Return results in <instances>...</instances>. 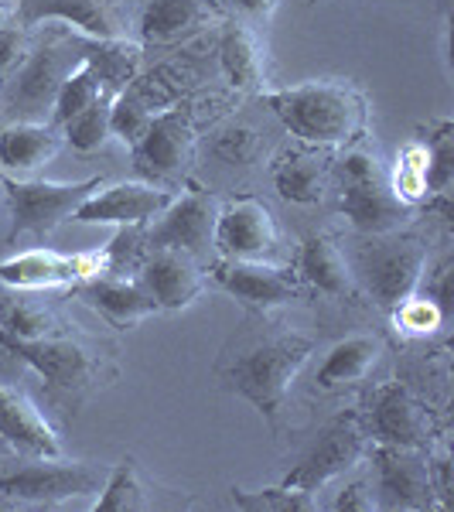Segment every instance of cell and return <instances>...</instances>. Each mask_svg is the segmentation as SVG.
<instances>
[{"instance_id": "1", "label": "cell", "mask_w": 454, "mask_h": 512, "mask_svg": "<svg viewBox=\"0 0 454 512\" xmlns=\"http://www.w3.org/2000/svg\"><path fill=\"white\" fill-rule=\"evenodd\" d=\"M267 106L301 144L338 147L362 137L369 123V103L349 82L318 79L267 93Z\"/></svg>"}, {"instance_id": "2", "label": "cell", "mask_w": 454, "mask_h": 512, "mask_svg": "<svg viewBox=\"0 0 454 512\" xmlns=\"http://www.w3.org/2000/svg\"><path fill=\"white\" fill-rule=\"evenodd\" d=\"M315 355V338L297 332H270L243 345L229 366H222L226 390L250 400L263 417H277L284 396L304 362Z\"/></svg>"}, {"instance_id": "3", "label": "cell", "mask_w": 454, "mask_h": 512, "mask_svg": "<svg viewBox=\"0 0 454 512\" xmlns=\"http://www.w3.org/2000/svg\"><path fill=\"white\" fill-rule=\"evenodd\" d=\"M332 171L338 175V209L362 233H396L414 212V205L393 192L386 164L366 147H352Z\"/></svg>"}, {"instance_id": "4", "label": "cell", "mask_w": 454, "mask_h": 512, "mask_svg": "<svg viewBox=\"0 0 454 512\" xmlns=\"http://www.w3.org/2000/svg\"><path fill=\"white\" fill-rule=\"evenodd\" d=\"M99 185H103V178H86V181L4 178L0 188L7 192V198H11L14 239L35 236L38 243H45L65 219L76 216V209L96 192Z\"/></svg>"}, {"instance_id": "5", "label": "cell", "mask_w": 454, "mask_h": 512, "mask_svg": "<svg viewBox=\"0 0 454 512\" xmlns=\"http://www.w3.org/2000/svg\"><path fill=\"white\" fill-rule=\"evenodd\" d=\"M106 475H110L106 468L89 465V461H62V454L59 458H31L11 472H0V495L35 502V506H59L69 499L99 495Z\"/></svg>"}, {"instance_id": "6", "label": "cell", "mask_w": 454, "mask_h": 512, "mask_svg": "<svg viewBox=\"0 0 454 512\" xmlns=\"http://www.w3.org/2000/svg\"><path fill=\"white\" fill-rule=\"evenodd\" d=\"M369 451V431L359 414H338L328 424H321L311 448L301 454V461L284 475L280 485H291L301 492H318L338 475L352 472Z\"/></svg>"}, {"instance_id": "7", "label": "cell", "mask_w": 454, "mask_h": 512, "mask_svg": "<svg viewBox=\"0 0 454 512\" xmlns=\"http://www.w3.org/2000/svg\"><path fill=\"white\" fill-rule=\"evenodd\" d=\"M362 280H366L369 294L376 297L379 308H396L417 294L420 277L427 270V246L414 236H393L383 233L376 246L362 250L359 256Z\"/></svg>"}, {"instance_id": "8", "label": "cell", "mask_w": 454, "mask_h": 512, "mask_svg": "<svg viewBox=\"0 0 454 512\" xmlns=\"http://www.w3.org/2000/svg\"><path fill=\"white\" fill-rule=\"evenodd\" d=\"M130 147H134V168L147 181H175L195 161L192 117L181 106L151 113L147 127L140 130V137Z\"/></svg>"}, {"instance_id": "9", "label": "cell", "mask_w": 454, "mask_h": 512, "mask_svg": "<svg viewBox=\"0 0 454 512\" xmlns=\"http://www.w3.org/2000/svg\"><path fill=\"white\" fill-rule=\"evenodd\" d=\"M0 349L24 359L41 379H48L55 390H82V386L93 383L99 373L96 352H89L86 345L65 332L48 335V338H14V335L0 332Z\"/></svg>"}, {"instance_id": "10", "label": "cell", "mask_w": 454, "mask_h": 512, "mask_svg": "<svg viewBox=\"0 0 454 512\" xmlns=\"http://www.w3.org/2000/svg\"><path fill=\"white\" fill-rule=\"evenodd\" d=\"M106 274V250L93 253H59L35 246L18 256L0 260V280L14 291H45V287H76L79 280Z\"/></svg>"}, {"instance_id": "11", "label": "cell", "mask_w": 454, "mask_h": 512, "mask_svg": "<svg viewBox=\"0 0 454 512\" xmlns=\"http://www.w3.org/2000/svg\"><path fill=\"white\" fill-rule=\"evenodd\" d=\"M151 229H147V246L151 250H181L188 256H205L216 236V219H219V205L209 192H192L171 198L168 205L154 216Z\"/></svg>"}, {"instance_id": "12", "label": "cell", "mask_w": 454, "mask_h": 512, "mask_svg": "<svg viewBox=\"0 0 454 512\" xmlns=\"http://www.w3.org/2000/svg\"><path fill=\"white\" fill-rule=\"evenodd\" d=\"M376 482L379 499L386 509H434L437 482L434 468L417 448H396V444H376Z\"/></svg>"}, {"instance_id": "13", "label": "cell", "mask_w": 454, "mask_h": 512, "mask_svg": "<svg viewBox=\"0 0 454 512\" xmlns=\"http://www.w3.org/2000/svg\"><path fill=\"white\" fill-rule=\"evenodd\" d=\"M212 246L222 260H267L277 250V222L253 195H239L219 209Z\"/></svg>"}, {"instance_id": "14", "label": "cell", "mask_w": 454, "mask_h": 512, "mask_svg": "<svg viewBox=\"0 0 454 512\" xmlns=\"http://www.w3.org/2000/svg\"><path fill=\"white\" fill-rule=\"evenodd\" d=\"M171 198L175 195L154 181H117L110 188L99 185L72 219L82 226H147Z\"/></svg>"}, {"instance_id": "15", "label": "cell", "mask_w": 454, "mask_h": 512, "mask_svg": "<svg viewBox=\"0 0 454 512\" xmlns=\"http://www.w3.org/2000/svg\"><path fill=\"white\" fill-rule=\"evenodd\" d=\"M369 431H373L376 444L424 451L434 437V417L414 390L390 383L376 393L373 414H369Z\"/></svg>"}, {"instance_id": "16", "label": "cell", "mask_w": 454, "mask_h": 512, "mask_svg": "<svg viewBox=\"0 0 454 512\" xmlns=\"http://www.w3.org/2000/svg\"><path fill=\"white\" fill-rule=\"evenodd\" d=\"M212 277L222 291H229L253 311L297 301V277H291V270L274 267L270 260H219L212 267Z\"/></svg>"}, {"instance_id": "17", "label": "cell", "mask_w": 454, "mask_h": 512, "mask_svg": "<svg viewBox=\"0 0 454 512\" xmlns=\"http://www.w3.org/2000/svg\"><path fill=\"white\" fill-rule=\"evenodd\" d=\"M137 280L158 301L161 311H181L205 291V274L195 256L181 250H151L137 270Z\"/></svg>"}, {"instance_id": "18", "label": "cell", "mask_w": 454, "mask_h": 512, "mask_svg": "<svg viewBox=\"0 0 454 512\" xmlns=\"http://www.w3.org/2000/svg\"><path fill=\"white\" fill-rule=\"evenodd\" d=\"M0 441L28 458H59L62 441L38 403L24 390L0 383Z\"/></svg>"}, {"instance_id": "19", "label": "cell", "mask_w": 454, "mask_h": 512, "mask_svg": "<svg viewBox=\"0 0 454 512\" xmlns=\"http://www.w3.org/2000/svg\"><path fill=\"white\" fill-rule=\"evenodd\" d=\"M76 297L79 301H86L89 308H96L106 321H113V325H120V328L134 325V321H144V318H151L154 311H161L158 301L147 294V287L140 284V280H127V277H103L99 274V277L79 280Z\"/></svg>"}, {"instance_id": "20", "label": "cell", "mask_w": 454, "mask_h": 512, "mask_svg": "<svg viewBox=\"0 0 454 512\" xmlns=\"http://www.w3.org/2000/svg\"><path fill=\"white\" fill-rule=\"evenodd\" d=\"M332 154L328 147L304 144L301 151H291L274 171V185L287 202L315 205L325 198L328 181H332Z\"/></svg>"}, {"instance_id": "21", "label": "cell", "mask_w": 454, "mask_h": 512, "mask_svg": "<svg viewBox=\"0 0 454 512\" xmlns=\"http://www.w3.org/2000/svg\"><path fill=\"white\" fill-rule=\"evenodd\" d=\"M45 18H59L86 31V35H96L99 41H113L123 35L106 0H21L24 24H38Z\"/></svg>"}, {"instance_id": "22", "label": "cell", "mask_w": 454, "mask_h": 512, "mask_svg": "<svg viewBox=\"0 0 454 512\" xmlns=\"http://www.w3.org/2000/svg\"><path fill=\"white\" fill-rule=\"evenodd\" d=\"M62 134L55 123H35V120H21L11 127L0 130V164L11 171H38L59 154Z\"/></svg>"}, {"instance_id": "23", "label": "cell", "mask_w": 454, "mask_h": 512, "mask_svg": "<svg viewBox=\"0 0 454 512\" xmlns=\"http://www.w3.org/2000/svg\"><path fill=\"white\" fill-rule=\"evenodd\" d=\"M212 18H216L212 0H151L140 14V35L151 45H168L195 35Z\"/></svg>"}, {"instance_id": "24", "label": "cell", "mask_w": 454, "mask_h": 512, "mask_svg": "<svg viewBox=\"0 0 454 512\" xmlns=\"http://www.w3.org/2000/svg\"><path fill=\"white\" fill-rule=\"evenodd\" d=\"M219 55L226 65V76L239 89H260L267 82V55H263V41L250 24L233 21L226 24L219 41Z\"/></svg>"}, {"instance_id": "25", "label": "cell", "mask_w": 454, "mask_h": 512, "mask_svg": "<svg viewBox=\"0 0 454 512\" xmlns=\"http://www.w3.org/2000/svg\"><path fill=\"white\" fill-rule=\"evenodd\" d=\"M383 355V342L373 335H352L345 342L332 345V352L325 355V366L318 369V386L321 390H338V386L362 383L373 366Z\"/></svg>"}, {"instance_id": "26", "label": "cell", "mask_w": 454, "mask_h": 512, "mask_svg": "<svg viewBox=\"0 0 454 512\" xmlns=\"http://www.w3.org/2000/svg\"><path fill=\"white\" fill-rule=\"evenodd\" d=\"M301 280L315 287V291L332 294V297H345V294H352V287H356L352 270H349V260H345V253L338 250L328 236L304 239V246H301Z\"/></svg>"}, {"instance_id": "27", "label": "cell", "mask_w": 454, "mask_h": 512, "mask_svg": "<svg viewBox=\"0 0 454 512\" xmlns=\"http://www.w3.org/2000/svg\"><path fill=\"white\" fill-rule=\"evenodd\" d=\"M65 76H69V69H65L59 48L38 52L35 59L24 65L18 89H14V106H28V113H38L41 106H52Z\"/></svg>"}, {"instance_id": "28", "label": "cell", "mask_w": 454, "mask_h": 512, "mask_svg": "<svg viewBox=\"0 0 454 512\" xmlns=\"http://www.w3.org/2000/svg\"><path fill=\"white\" fill-rule=\"evenodd\" d=\"M0 332L14 338H48L62 335L65 321L52 308L21 294H0Z\"/></svg>"}, {"instance_id": "29", "label": "cell", "mask_w": 454, "mask_h": 512, "mask_svg": "<svg viewBox=\"0 0 454 512\" xmlns=\"http://www.w3.org/2000/svg\"><path fill=\"white\" fill-rule=\"evenodd\" d=\"M103 76L96 72V65L89 59H82L76 69H69V76L62 79L59 86V96H55V113H52V123L55 127H65L76 113H82L86 106H93L99 96H103Z\"/></svg>"}, {"instance_id": "30", "label": "cell", "mask_w": 454, "mask_h": 512, "mask_svg": "<svg viewBox=\"0 0 454 512\" xmlns=\"http://www.w3.org/2000/svg\"><path fill=\"white\" fill-rule=\"evenodd\" d=\"M147 489L140 482V472L134 461H120L110 475H106L103 489H99V499H96V512H140L147 509Z\"/></svg>"}, {"instance_id": "31", "label": "cell", "mask_w": 454, "mask_h": 512, "mask_svg": "<svg viewBox=\"0 0 454 512\" xmlns=\"http://www.w3.org/2000/svg\"><path fill=\"white\" fill-rule=\"evenodd\" d=\"M110 103L113 99L110 96H99L93 106H86L82 113H76L69 123H65V140H69L76 151H82V154H93V151H99V147L106 144L113 134H110Z\"/></svg>"}, {"instance_id": "32", "label": "cell", "mask_w": 454, "mask_h": 512, "mask_svg": "<svg viewBox=\"0 0 454 512\" xmlns=\"http://www.w3.org/2000/svg\"><path fill=\"white\" fill-rule=\"evenodd\" d=\"M393 192L407 205H417L420 198L431 195L427 185V144H407L396 158V168L390 171Z\"/></svg>"}, {"instance_id": "33", "label": "cell", "mask_w": 454, "mask_h": 512, "mask_svg": "<svg viewBox=\"0 0 454 512\" xmlns=\"http://www.w3.org/2000/svg\"><path fill=\"white\" fill-rule=\"evenodd\" d=\"M233 502L239 509H250V512H311L318 506L315 492H301L291 489V485H277V489H233Z\"/></svg>"}, {"instance_id": "34", "label": "cell", "mask_w": 454, "mask_h": 512, "mask_svg": "<svg viewBox=\"0 0 454 512\" xmlns=\"http://www.w3.org/2000/svg\"><path fill=\"white\" fill-rule=\"evenodd\" d=\"M393 321L407 335H434L444 325V308L431 294H410L393 308Z\"/></svg>"}, {"instance_id": "35", "label": "cell", "mask_w": 454, "mask_h": 512, "mask_svg": "<svg viewBox=\"0 0 454 512\" xmlns=\"http://www.w3.org/2000/svg\"><path fill=\"white\" fill-rule=\"evenodd\" d=\"M451 175H454V140L448 123H441V130L427 144V185H431V192L448 195Z\"/></svg>"}, {"instance_id": "36", "label": "cell", "mask_w": 454, "mask_h": 512, "mask_svg": "<svg viewBox=\"0 0 454 512\" xmlns=\"http://www.w3.org/2000/svg\"><path fill=\"white\" fill-rule=\"evenodd\" d=\"M147 120H151V110H147L137 96L123 93L110 103V134L127 140V144H134L140 137V130L147 127Z\"/></svg>"}, {"instance_id": "37", "label": "cell", "mask_w": 454, "mask_h": 512, "mask_svg": "<svg viewBox=\"0 0 454 512\" xmlns=\"http://www.w3.org/2000/svg\"><path fill=\"white\" fill-rule=\"evenodd\" d=\"M379 506V502L373 499V492H369V485H362V482H352V485H345L342 492H338V499H335V512H373Z\"/></svg>"}, {"instance_id": "38", "label": "cell", "mask_w": 454, "mask_h": 512, "mask_svg": "<svg viewBox=\"0 0 454 512\" xmlns=\"http://www.w3.org/2000/svg\"><path fill=\"white\" fill-rule=\"evenodd\" d=\"M253 144H257V137H253V130L246 127H233L226 137L219 140V154L226 161H246L253 151Z\"/></svg>"}, {"instance_id": "39", "label": "cell", "mask_w": 454, "mask_h": 512, "mask_svg": "<svg viewBox=\"0 0 454 512\" xmlns=\"http://www.w3.org/2000/svg\"><path fill=\"white\" fill-rule=\"evenodd\" d=\"M24 59V38L14 28H0V72L14 69Z\"/></svg>"}, {"instance_id": "40", "label": "cell", "mask_w": 454, "mask_h": 512, "mask_svg": "<svg viewBox=\"0 0 454 512\" xmlns=\"http://www.w3.org/2000/svg\"><path fill=\"white\" fill-rule=\"evenodd\" d=\"M239 11H246L250 18H270V14L277 11L280 0H233Z\"/></svg>"}, {"instance_id": "41", "label": "cell", "mask_w": 454, "mask_h": 512, "mask_svg": "<svg viewBox=\"0 0 454 512\" xmlns=\"http://www.w3.org/2000/svg\"><path fill=\"white\" fill-rule=\"evenodd\" d=\"M7 451H11V448H7V444H4V441H0V454H7Z\"/></svg>"}, {"instance_id": "42", "label": "cell", "mask_w": 454, "mask_h": 512, "mask_svg": "<svg viewBox=\"0 0 454 512\" xmlns=\"http://www.w3.org/2000/svg\"><path fill=\"white\" fill-rule=\"evenodd\" d=\"M0 21H4V4H0Z\"/></svg>"}]
</instances>
